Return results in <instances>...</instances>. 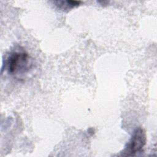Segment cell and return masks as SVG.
<instances>
[{
    "label": "cell",
    "instance_id": "obj_1",
    "mask_svg": "<svg viewBox=\"0 0 157 157\" xmlns=\"http://www.w3.org/2000/svg\"><path fill=\"white\" fill-rule=\"evenodd\" d=\"M4 69L13 76H19L26 74L31 67L30 57L23 49L12 51L5 59Z\"/></svg>",
    "mask_w": 157,
    "mask_h": 157
},
{
    "label": "cell",
    "instance_id": "obj_3",
    "mask_svg": "<svg viewBox=\"0 0 157 157\" xmlns=\"http://www.w3.org/2000/svg\"><path fill=\"white\" fill-rule=\"evenodd\" d=\"M53 3L59 9H70L80 4L81 1H56Z\"/></svg>",
    "mask_w": 157,
    "mask_h": 157
},
{
    "label": "cell",
    "instance_id": "obj_2",
    "mask_svg": "<svg viewBox=\"0 0 157 157\" xmlns=\"http://www.w3.org/2000/svg\"><path fill=\"white\" fill-rule=\"evenodd\" d=\"M146 141L147 136L145 131L141 127L136 128L121 152V155L131 156L141 153L143 151Z\"/></svg>",
    "mask_w": 157,
    "mask_h": 157
}]
</instances>
